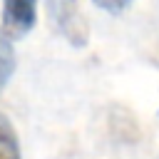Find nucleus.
<instances>
[{"label":"nucleus","instance_id":"1","mask_svg":"<svg viewBox=\"0 0 159 159\" xmlns=\"http://www.w3.org/2000/svg\"><path fill=\"white\" fill-rule=\"evenodd\" d=\"M47 15L55 30L75 47H84L89 30L80 12V0H47Z\"/></svg>","mask_w":159,"mask_h":159},{"label":"nucleus","instance_id":"2","mask_svg":"<svg viewBox=\"0 0 159 159\" xmlns=\"http://www.w3.org/2000/svg\"><path fill=\"white\" fill-rule=\"evenodd\" d=\"M2 32L10 40H22L37 22V0H2Z\"/></svg>","mask_w":159,"mask_h":159},{"label":"nucleus","instance_id":"3","mask_svg":"<svg viewBox=\"0 0 159 159\" xmlns=\"http://www.w3.org/2000/svg\"><path fill=\"white\" fill-rule=\"evenodd\" d=\"M0 159H22L15 127L5 114H0Z\"/></svg>","mask_w":159,"mask_h":159},{"label":"nucleus","instance_id":"4","mask_svg":"<svg viewBox=\"0 0 159 159\" xmlns=\"http://www.w3.org/2000/svg\"><path fill=\"white\" fill-rule=\"evenodd\" d=\"M15 50H12V40L0 30V92L5 89V84L10 82L12 72H15Z\"/></svg>","mask_w":159,"mask_h":159},{"label":"nucleus","instance_id":"5","mask_svg":"<svg viewBox=\"0 0 159 159\" xmlns=\"http://www.w3.org/2000/svg\"><path fill=\"white\" fill-rule=\"evenodd\" d=\"M99 10H104V12H112V15H117V12H122V10H127L134 0H92Z\"/></svg>","mask_w":159,"mask_h":159}]
</instances>
